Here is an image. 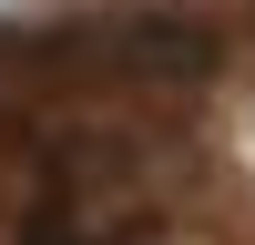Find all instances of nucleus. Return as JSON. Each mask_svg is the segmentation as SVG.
<instances>
[{
    "mask_svg": "<svg viewBox=\"0 0 255 245\" xmlns=\"http://www.w3.org/2000/svg\"><path fill=\"white\" fill-rule=\"evenodd\" d=\"M31 245H102V235H82V225H61V215H41V225H31Z\"/></svg>",
    "mask_w": 255,
    "mask_h": 245,
    "instance_id": "obj_1",
    "label": "nucleus"
}]
</instances>
